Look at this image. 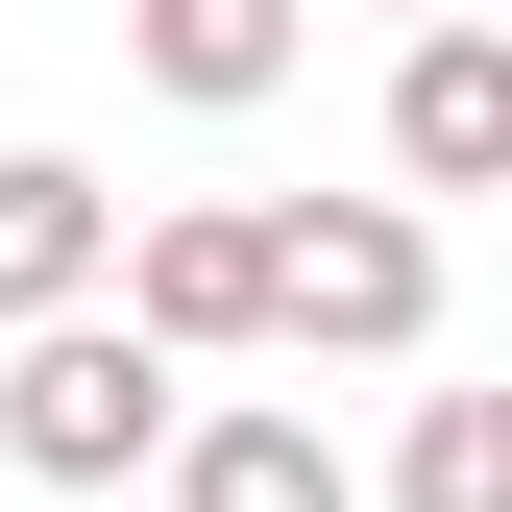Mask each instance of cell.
<instances>
[{
	"mask_svg": "<svg viewBox=\"0 0 512 512\" xmlns=\"http://www.w3.org/2000/svg\"><path fill=\"white\" fill-rule=\"evenodd\" d=\"M171 512H366V464L293 391H220V415H171Z\"/></svg>",
	"mask_w": 512,
	"mask_h": 512,
	"instance_id": "5",
	"label": "cell"
},
{
	"mask_svg": "<svg viewBox=\"0 0 512 512\" xmlns=\"http://www.w3.org/2000/svg\"><path fill=\"white\" fill-rule=\"evenodd\" d=\"M391 25H439V0H391Z\"/></svg>",
	"mask_w": 512,
	"mask_h": 512,
	"instance_id": "9",
	"label": "cell"
},
{
	"mask_svg": "<svg viewBox=\"0 0 512 512\" xmlns=\"http://www.w3.org/2000/svg\"><path fill=\"white\" fill-rule=\"evenodd\" d=\"M122 317H147L171 366H220V342H269V196H171L147 244H98Z\"/></svg>",
	"mask_w": 512,
	"mask_h": 512,
	"instance_id": "3",
	"label": "cell"
},
{
	"mask_svg": "<svg viewBox=\"0 0 512 512\" xmlns=\"http://www.w3.org/2000/svg\"><path fill=\"white\" fill-rule=\"evenodd\" d=\"M98 244H122V196L74 147H0V317H49V293H98Z\"/></svg>",
	"mask_w": 512,
	"mask_h": 512,
	"instance_id": "7",
	"label": "cell"
},
{
	"mask_svg": "<svg viewBox=\"0 0 512 512\" xmlns=\"http://www.w3.org/2000/svg\"><path fill=\"white\" fill-rule=\"evenodd\" d=\"M391 512H512V391H415V439H391Z\"/></svg>",
	"mask_w": 512,
	"mask_h": 512,
	"instance_id": "8",
	"label": "cell"
},
{
	"mask_svg": "<svg viewBox=\"0 0 512 512\" xmlns=\"http://www.w3.org/2000/svg\"><path fill=\"white\" fill-rule=\"evenodd\" d=\"M122 49H147V98H196V122H244V98H293L317 0H122Z\"/></svg>",
	"mask_w": 512,
	"mask_h": 512,
	"instance_id": "6",
	"label": "cell"
},
{
	"mask_svg": "<svg viewBox=\"0 0 512 512\" xmlns=\"http://www.w3.org/2000/svg\"><path fill=\"white\" fill-rule=\"evenodd\" d=\"M269 342L293 366H415L439 342V196H293L269 220Z\"/></svg>",
	"mask_w": 512,
	"mask_h": 512,
	"instance_id": "2",
	"label": "cell"
},
{
	"mask_svg": "<svg viewBox=\"0 0 512 512\" xmlns=\"http://www.w3.org/2000/svg\"><path fill=\"white\" fill-rule=\"evenodd\" d=\"M488 171H512V25L439 0V25L391 49V196H488Z\"/></svg>",
	"mask_w": 512,
	"mask_h": 512,
	"instance_id": "4",
	"label": "cell"
},
{
	"mask_svg": "<svg viewBox=\"0 0 512 512\" xmlns=\"http://www.w3.org/2000/svg\"><path fill=\"white\" fill-rule=\"evenodd\" d=\"M171 415H196V366H171L147 317H98V293L0 317V464H25V488H147Z\"/></svg>",
	"mask_w": 512,
	"mask_h": 512,
	"instance_id": "1",
	"label": "cell"
}]
</instances>
